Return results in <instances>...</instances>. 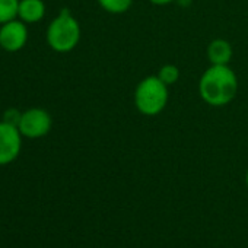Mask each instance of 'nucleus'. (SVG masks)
I'll return each mask as SVG.
<instances>
[{
	"instance_id": "obj_13",
	"label": "nucleus",
	"mask_w": 248,
	"mask_h": 248,
	"mask_svg": "<svg viewBox=\"0 0 248 248\" xmlns=\"http://www.w3.org/2000/svg\"><path fill=\"white\" fill-rule=\"evenodd\" d=\"M245 184H247V188H248V170H247V174H245Z\"/></svg>"
},
{
	"instance_id": "obj_6",
	"label": "nucleus",
	"mask_w": 248,
	"mask_h": 248,
	"mask_svg": "<svg viewBox=\"0 0 248 248\" xmlns=\"http://www.w3.org/2000/svg\"><path fill=\"white\" fill-rule=\"evenodd\" d=\"M28 41V30L21 19L9 21L0 28V47L8 53H16Z\"/></svg>"
},
{
	"instance_id": "obj_3",
	"label": "nucleus",
	"mask_w": 248,
	"mask_h": 248,
	"mask_svg": "<svg viewBox=\"0 0 248 248\" xmlns=\"http://www.w3.org/2000/svg\"><path fill=\"white\" fill-rule=\"evenodd\" d=\"M80 25L78 19L63 9L47 28V43L56 53H70L80 41Z\"/></svg>"
},
{
	"instance_id": "obj_2",
	"label": "nucleus",
	"mask_w": 248,
	"mask_h": 248,
	"mask_svg": "<svg viewBox=\"0 0 248 248\" xmlns=\"http://www.w3.org/2000/svg\"><path fill=\"white\" fill-rule=\"evenodd\" d=\"M168 99V85H165L158 76L154 75L143 78L138 83L133 95L136 109L146 117H155L161 114L165 109Z\"/></svg>"
},
{
	"instance_id": "obj_8",
	"label": "nucleus",
	"mask_w": 248,
	"mask_h": 248,
	"mask_svg": "<svg viewBox=\"0 0 248 248\" xmlns=\"http://www.w3.org/2000/svg\"><path fill=\"white\" fill-rule=\"evenodd\" d=\"M46 15V5L43 0H19L18 16L25 24H37Z\"/></svg>"
},
{
	"instance_id": "obj_1",
	"label": "nucleus",
	"mask_w": 248,
	"mask_h": 248,
	"mask_svg": "<svg viewBox=\"0 0 248 248\" xmlns=\"http://www.w3.org/2000/svg\"><path fill=\"white\" fill-rule=\"evenodd\" d=\"M238 92V78L229 64H210L199 80V95L210 107H225Z\"/></svg>"
},
{
	"instance_id": "obj_5",
	"label": "nucleus",
	"mask_w": 248,
	"mask_h": 248,
	"mask_svg": "<svg viewBox=\"0 0 248 248\" xmlns=\"http://www.w3.org/2000/svg\"><path fill=\"white\" fill-rule=\"evenodd\" d=\"M21 136L16 126L0 121V165H8L18 158L22 146Z\"/></svg>"
},
{
	"instance_id": "obj_9",
	"label": "nucleus",
	"mask_w": 248,
	"mask_h": 248,
	"mask_svg": "<svg viewBox=\"0 0 248 248\" xmlns=\"http://www.w3.org/2000/svg\"><path fill=\"white\" fill-rule=\"evenodd\" d=\"M98 3L107 14L123 15L132 8L133 0H98Z\"/></svg>"
},
{
	"instance_id": "obj_7",
	"label": "nucleus",
	"mask_w": 248,
	"mask_h": 248,
	"mask_svg": "<svg viewBox=\"0 0 248 248\" xmlns=\"http://www.w3.org/2000/svg\"><path fill=\"white\" fill-rule=\"evenodd\" d=\"M206 56L210 64H229L233 56L232 46L223 38H215L206 48Z\"/></svg>"
},
{
	"instance_id": "obj_4",
	"label": "nucleus",
	"mask_w": 248,
	"mask_h": 248,
	"mask_svg": "<svg viewBox=\"0 0 248 248\" xmlns=\"http://www.w3.org/2000/svg\"><path fill=\"white\" fill-rule=\"evenodd\" d=\"M53 126L51 115L43 108H30L21 114L18 129L28 139H38L50 133Z\"/></svg>"
},
{
	"instance_id": "obj_12",
	"label": "nucleus",
	"mask_w": 248,
	"mask_h": 248,
	"mask_svg": "<svg viewBox=\"0 0 248 248\" xmlns=\"http://www.w3.org/2000/svg\"><path fill=\"white\" fill-rule=\"evenodd\" d=\"M149 2L155 6H167V5H171L174 2H177V0H149Z\"/></svg>"
},
{
	"instance_id": "obj_11",
	"label": "nucleus",
	"mask_w": 248,
	"mask_h": 248,
	"mask_svg": "<svg viewBox=\"0 0 248 248\" xmlns=\"http://www.w3.org/2000/svg\"><path fill=\"white\" fill-rule=\"evenodd\" d=\"M156 76H158L165 85L171 86V85H174V83L178 82V79H180V69H178L175 64L168 63V64H164V66L159 69V72H158Z\"/></svg>"
},
{
	"instance_id": "obj_10",
	"label": "nucleus",
	"mask_w": 248,
	"mask_h": 248,
	"mask_svg": "<svg viewBox=\"0 0 248 248\" xmlns=\"http://www.w3.org/2000/svg\"><path fill=\"white\" fill-rule=\"evenodd\" d=\"M19 0H0V24L14 21L18 16Z\"/></svg>"
}]
</instances>
